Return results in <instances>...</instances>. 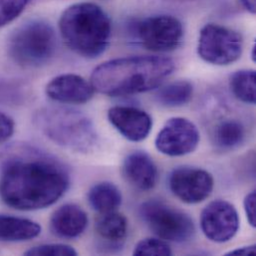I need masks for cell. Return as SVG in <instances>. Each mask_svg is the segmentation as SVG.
I'll return each instance as SVG.
<instances>
[{
	"label": "cell",
	"mask_w": 256,
	"mask_h": 256,
	"mask_svg": "<svg viewBox=\"0 0 256 256\" xmlns=\"http://www.w3.org/2000/svg\"><path fill=\"white\" fill-rule=\"evenodd\" d=\"M68 172L44 158H18L7 162L0 174V198L18 210H37L60 200L69 188Z\"/></svg>",
	"instance_id": "cell-1"
},
{
	"label": "cell",
	"mask_w": 256,
	"mask_h": 256,
	"mask_svg": "<svg viewBox=\"0 0 256 256\" xmlns=\"http://www.w3.org/2000/svg\"><path fill=\"white\" fill-rule=\"evenodd\" d=\"M174 67V60L164 56L118 58L99 65L91 75V85L110 97L136 95L158 87Z\"/></svg>",
	"instance_id": "cell-2"
},
{
	"label": "cell",
	"mask_w": 256,
	"mask_h": 256,
	"mask_svg": "<svg viewBox=\"0 0 256 256\" xmlns=\"http://www.w3.org/2000/svg\"><path fill=\"white\" fill-rule=\"evenodd\" d=\"M59 28L70 49L88 59L99 57L110 44L111 20L95 3L80 2L69 6L60 17Z\"/></svg>",
	"instance_id": "cell-3"
},
{
	"label": "cell",
	"mask_w": 256,
	"mask_h": 256,
	"mask_svg": "<svg viewBox=\"0 0 256 256\" xmlns=\"http://www.w3.org/2000/svg\"><path fill=\"white\" fill-rule=\"evenodd\" d=\"M34 122L54 144L78 152H88L98 144L91 119L81 111L66 107H47L38 111Z\"/></svg>",
	"instance_id": "cell-4"
},
{
	"label": "cell",
	"mask_w": 256,
	"mask_h": 256,
	"mask_svg": "<svg viewBox=\"0 0 256 256\" xmlns=\"http://www.w3.org/2000/svg\"><path fill=\"white\" fill-rule=\"evenodd\" d=\"M57 39L53 27L41 20H32L17 28L9 38L8 54L19 66L38 68L55 55Z\"/></svg>",
	"instance_id": "cell-5"
},
{
	"label": "cell",
	"mask_w": 256,
	"mask_h": 256,
	"mask_svg": "<svg viewBox=\"0 0 256 256\" xmlns=\"http://www.w3.org/2000/svg\"><path fill=\"white\" fill-rule=\"evenodd\" d=\"M138 212L146 226L164 240L182 244L194 234L196 228L190 216L166 202L148 200L140 204Z\"/></svg>",
	"instance_id": "cell-6"
},
{
	"label": "cell",
	"mask_w": 256,
	"mask_h": 256,
	"mask_svg": "<svg viewBox=\"0 0 256 256\" xmlns=\"http://www.w3.org/2000/svg\"><path fill=\"white\" fill-rule=\"evenodd\" d=\"M242 34L228 27L210 23L202 27L198 53L208 63L226 66L238 61L242 53Z\"/></svg>",
	"instance_id": "cell-7"
},
{
	"label": "cell",
	"mask_w": 256,
	"mask_h": 256,
	"mask_svg": "<svg viewBox=\"0 0 256 256\" xmlns=\"http://www.w3.org/2000/svg\"><path fill=\"white\" fill-rule=\"evenodd\" d=\"M136 35L146 49L154 52H168L180 45L184 28L176 17L160 14L140 21L136 27Z\"/></svg>",
	"instance_id": "cell-8"
},
{
	"label": "cell",
	"mask_w": 256,
	"mask_h": 256,
	"mask_svg": "<svg viewBox=\"0 0 256 256\" xmlns=\"http://www.w3.org/2000/svg\"><path fill=\"white\" fill-rule=\"evenodd\" d=\"M168 186L178 200L194 204L210 198L214 190V180L212 176L202 168L180 166L170 172Z\"/></svg>",
	"instance_id": "cell-9"
},
{
	"label": "cell",
	"mask_w": 256,
	"mask_h": 256,
	"mask_svg": "<svg viewBox=\"0 0 256 256\" xmlns=\"http://www.w3.org/2000/svg\"><path fill=\"white\" fill-rule=\"evenodd\" d=\"M200 228L206 238L210 242H228L238 232V212L234 206L226 200H214L202 212Z\"/></svg>",
	"instance_id": "cell-10"
},
{
	"label": "cell",
	"mask_w": 256,
	"mask_h": 256,
	"mask_svg": "<svg viewBox=\"0 0 256 256\" xmlns=\"http://www.w3.org/2000/svg\"><path fill=\"white\" fill-rule=\"evenodd\" d=\"M200 144L196 126L184 118H172L156 138V150L170 156H182L192 152Z\"/></svg>",
	"instance_id": "cell-11"
},
{
	"label": "cell",
	"mask_w": 256,
	"mask_h": 256,
	"mask_svg": "<svg viewBox=\"0 0 256 256\" xmlns=\"http://www.w3.org/2000/svg\"><path fill=\"white\" fill-rule=\"evenodd\" d=\"M108 119L116 130L130 142L144 140L152 127L150 116L144 110L134 107H112L108 112Z\"/></svg>",
	"instance_id": "cell-12"
},
{
	"label": "cell",
	"mask_w": 256,
	"mask_h": 256,
	"mask_svg": "<svg viewBox=\"0 0 256 256\" xmlns=\"http://www.w3.org/2000/svg\"><path fill=\"white\" fill-rule=\"evenodd\" d=\"M91 83L75 74L60 75L49 82L46 87L47 96L53 101L68 104H85L94 96Z\"/></svg>",
	"instance_id": "cell-13"
},
{
	"label": "cell",
	"mask_w": 256,
	"mask_h": 256,
	"mask_svg": "<svg viewBox=\"0 0 256 256\" xmlns=\"http://www.w3.org/2000/svg\"><path fill=\"white\" fill-rule=\"evenodd\" d=\"M123 172L128 184L140 190H150L158 180V168L152 158L142 150L128 154L124 160Z\"/></svg>",
	"instance_id": "cell-14"
},
{
	"label": "cell",
	"mask_w": 256,
	"mask_h": 256,
	"mask_svg": "<svg viewBox=\"0 0 256 256\" xmlns=\"http://www.w3.org/2000/svg\"><path fill=\"white\" fill-rule=\"evenodd\" d=\"M88 222V216L84 210L77 204H66L53 212L50 228L58 238L73 240L86 230Z\"/></svg>",
	"instance_id": "cell-15"
},
{
	"label": "cell",
	"mask_w": 256,
	"mask_h": 256,
	"mask_svg": "<svg viewBox=\"0 0 256 256\" xmlns=\"http://www.w3.org/2000/svg\"><path fill=\"white\" fill-rule=\"evenodd\" d=\"M40 234L41 226L31 220L0 214V242H28Z\"/></svg>",
	"instance_id": "cell-16"
},
{
	"label": "cell",
	"mask_w": 256,
	"mask_h": 256,
	"mask_svg": "<svg viewBox=\"0 0 256 256\" xmlns=\"http://www.w3.org/2000/svg\"><path fill=\"white\" fill-rule=\"evenodd\" d=\"M98 236L109 246H119L128 234V220L119 212L102 214L95 226Z\"/></svg>",
	"instance_id": "cell-17"
},
{
	"label": "cell",
	"mask_w": 256,
	"mask_h": 256,
	"mask_svg": "<svg viewBox=\"0 0 256 256\" xmlns=\"http://www.w3.org/2000/svg\"><path fill=\"white\" fill-rule=\"evenodd\" d=\"M121 190L112 182H103L95 184L88 194V200L92 208L99 214L116 212L122 204Z\"/></svg>",
	"instance_id": "cell-18"
},
{
	"label": "cell",
	"mask_w": 256,
	"mask_h": 256,
	"mask_svg": "<svg viewBox=\"0 0 256 256\" xmlns=\"http://www.w3.org/2000/svg\"><path fill=\"white\" fill-rule=\"evenodd\" d=\"M194 93L192 85L188 81H176L158 89L156 93V102L168 108H176L186 105Z\"/></svg>",
	"instance_id": "cell-19"
},
{
	"label": "cell",
	"mask_w": 256,
	"mask_h": 256,
	"mask_svg": "<svg viewBox=\"0 0 256 256\" xmlns=\"http://www.w3.org/2000/svg\"><path fill=\"white\" fill-rule=\"evenodd\" d=\"M246 140V128L236 120L224 121L214 132V142L218 148L230 150L238 148Z\"/></svg>",
	"instance_id": "cell-20"
},
{
	"label": "cell",
	"mask_w": 256,
	"mask_h": 256,
	"mask_svg": "<svg viewBox=\"0 0 256 256\" xmlns=\"http://www.w3.org/2000/svg\"><path fill=\"white\" fill-rule=\"evenodd\" d=\"M230 89L242 102L254 105L256 103V73L254 70H240L230 77Z\"/></svg>",
	"instance_id": "cell-21"
},
{
	"label": "cell",
	"mask_w": 256,
	"mask_h": 256,
	"mask_svg": "<svg viewBox=\"0 0 256 256\" xmlns=\"http://www.w3.org/2000/svg\"><path fill=\"white\" fill-rule=\"evenodd\" d=\"M170 246L164 240L146 238L140 240L134 250V256H172Z\"/></svg>",
	"instance_id": "cell-22"
},
{
	"label": "cell",
	"mask_w": 256,
	"mask_h": 256,
	"mask_svg": "<svg viewBox=\"0 0 256 256\" xmlns=\"http://www.w3.org/2000/svg\"><path fill=\"white\" fill-rule=\"evenodd\" d=\"M33 0H0V27L17 18Z\"/></svg>",
	"instance_id": "cell-23"
},
{
	"label": "cell",
	"mask_w": 256,
	"mask_h": 256,
	"mask_svg": "<svg viewBox=\"0 0 256 256\" xmlns=\"http://www.w3.org/2000/svg\"><path fill=\"white\" fill-rule=\"evenodd\" d=\"M25 256H76L77 252L70 246L62 244H49L30 248L25 252Z\"/></svg>",
	"instance_id": "cell-24"
},
{
	"label": "cell",
	"mask_w": 256,
	"mask_h": 256,
	"mask_svg": "<svg viewBox=\"0 0 256 256\" xmlns=\"http://www.w3.org/2000/svg\"><path fill=\"white\" fill-rule=\"evenodd\" d=\"M15 124L13 120L0 112V144L7 142L14 134Z\"/></svg>",
	"instance_id": "cell-25"
},
{
	"label": "cell",
	"mask_w": 256,
	"mask_h": 256,
	"mask_svg": "<svg viewBox=\"0 0 256 256\" xmlns=\"http://www.w3.org/2000/svg\"><path fill=\"white\" fill-rule=\"evenodd\" d=\"M246 214L250 224L252 228L256 226V190L250 192L244 202Z\"/></svg>",
	"instance_id": "cell-26"
},
{
	"label": "cell",
	"mask_w": 256,
	"mask_h": 256,
	"mask_svg": "<svg viewBox=\"0 0 256 256\" xmlns=\"http://www.w3.org/2000/svg\"><path fill=\"white\" fill-rule=\"evenodd\" d=\"M256 246H242V248H236V250H232V252H230L226 254V256H254V254H256Z\"/></svg>",
	"instance_id": "cell-27"
},
{
	"label": "cell",
	"mask_w": 256,
	"mask_h": 256,
	"mask_svg": "<svg viewBox=\"0 0 256 256\" xmlns=\"http://www.w3.org/2000/svg\"><path fill=\"white\" fill-rule=\"evenodd\" d=\"M244 6L252 14L256 13V0H240Z\"/></svg>",
	"instance_id": "cell-28"
},
{
	"label": "cell",
	"mask_w": 256,
	"mask_h": 256,
	"mask_svg": "<svg viewBox=\"0 0 256 256\" xmlns=\"http://www.w3.org/2000/svg\"><path fill=\"white\" fill-rule=\"evenodd\" d=\"M252 61L256 62V45L254 44V47H252Z\"/></svg>",
	"instance_id": "cell-29"
}]
</instances>
